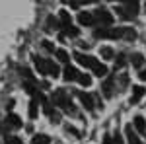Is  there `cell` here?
Returning <instances> with one entry per match:
<instances>
[{"label":"cell","mask_w":146,"mask_h":144,"mask_svg":"<svg viewBox=\"0 0 146 144\" xmlns=\"http://www.w3.org/2000/svg\"><path fill=\"white\" fill-rule=\"evenodd\" d=\"M96 37L98 39H127V41H135L136 31L133 27H111V29H96Z\"/></svg>","instance_id":"obj_1"},{"label":"cell","mask_w":146,"mask_h":144,"mask_svg":"<svg viewBox=\"0 0 146 144\" xmlns=\"http://www.w3.org/2000/svg\"><path fill=\"white\" fill-rule=\"evenodd\" d=\"M74 58L78 60L82 66L92 68L96 76H100V78L101 76H107V66H105V64H101L98 58H94V56H90V55H82V53H74Z\"/></svg>","instance_id":"obj_2"},{"label":"cell","mask_w":146,"mask_h":144,"mask_svg":"<svg viewBox=\"0 0 146 144\" xmlns=\"http://www.w3.org/2000/svg\"><path fill=\"white\" fill-rule=\"evenodd\" d=\"M140 10V2L138 0H125L123 8H115V12L123 18V20H133Z\"/></svg>","instance_id":"obj_3"},{"label":"cell","mask_w":146,"mask_h":144,"mask_svg":"<svg viewBox=\"0 0 146 144\" xmlns=\"http://www.w3.org/2000/svg\"><path fill=\"white\" fill-rule=\"evenodd\" d=\"M53 103H55V105H58L60 109L68 111V113H74L72 101H70V98H68V94L64 92V90H56L55 94H53Z\"/></svg>","instance_id":"obj_4"},{"label":"cell","mask_w":146,"mask_h":144,"mask_svg":"<svg viewBox=\"0 0 146 144\" xmlns=\"http://www.w3.org/2000/svg\"><path fill=\"white\" fill-rule=\"evenodd\" d=\"M94 23H101V25H111V23H113V16H111V14H109L107 10L100 8V10L94 12Z\"/></svg>","instance_id":"obj_5"},{"label":"cell","mask_w":146,"mask_h":144,"mask_svg":"<svg viewBox=\"0 0 146 144\" xmlns=\"http://www.w3.org/2000/svg\"><path fill=\"white\" fill-rule=\"evenodd\" d=\"M76 96H78V100L82 101V105H84L88 111L94 109V98H92L90 94H86V92H76Z\"/></svg>","instance_id":"obj_6"},{"label":"cell","mask_w":146,"mask_h":144,"mask_svg":"<svg viewBox=\"0 0 146 144\" xmlns=\"http://www.w3.org/2000/svg\"><path fill=\"white\" fill-rule=\"evenodd\" d=\"M78 22L82 23V25H94V14H90V12H80Z\"/></svg>","instance_id":"obj_7"},{"label":"cell","mask_w":146,"mask_h":144,"mask_svg":"<svg viewBox=\"0 0 146 144\" xmlns=\"http://www.w3.org/2000/svg\"><path fill=\"white\" fill-rule=\"evenodd\" d=\"M125 133H127L129 144H142V142H140V138L136 136V133H133V125H127V127H125Z\"/></svg>","instance_id":"obj_8"},{"label":"cell","mask_w":146,"mask_h":144,"mask_svg":"<svg viewBox=\"0 0 146 144\" xmlns=\"http://www.w3.org/2000/svg\"><path fill=\"white\" fill-rule=\"evenodd\" d=\"M35 68L39 70V74H47V58H41V56H33Z\"/></svg>","instance_id":"obj_9"},{"label":"cell","mask_w":146,"mask_h":144,"mask_svg":"<svg viewBox=\"0 0 146 144\" xmlns=\"http://www.w3.org/2000/svg\"><path fill=\"white\" fill-rule=\"evenodd\" d=\"M142 96H144V88L142 86H135L133 88V98H131V103L135 105V103H138V101L142 100Z\"/></svg>","instance_id":"obj_10"},{"label":"cell","mask_w":146,"mask_h":144,"mask_svg":"<svg viewBox=\"0 0 146 144\" xmlns=\"http://www.w3.org/2000/svg\"><path fill=\"white\" fill-rule=\"evenodd\" d=\"M6 123H8V127H12V129H20V127H22V119H20L18 115H14V113H10V115L6 117Z\"/></svg>","instance_id":"obj_11"},{"label":"cell","mask_w":146,"mask_h":144,"mask_svg":"<svg viewBox=\"0 0 146 144\" xmlns=\"http://www.w3.org/2000/svg\"><path fill=\"white\" fill-rule=\"evenodd\" d=\"M58 20H60V25H62V27L72 25V18H70V14H68L66 10H60V12H58Z\"/></svg>","instance_id":"obj_12"},{"label":"cell","mask_w":146,"mask_h":144,"mask_svg":"<svg viewBox=\"0 0 146 144\" xmlns=\"http://www.w3.org/2000/svg\"><path fill=\"white\" fill-rule=\"evenodd\" d=\"M78 70L74 66H66L64 68V80H68V82H72V80H78Z\"/></svg>","instance_id":"obj_13"},{"label":"cell","mask_w":146,"mask_h":144,"mask_svg":"<svg viewBox=\"0 0 146 144\" xmlns=\"http://www.w3.org/2000/svg\"><path fill=\"white\" fill-rule=\"evenodd\" d=\"M135 129L138 131L140 134H146V123H144V117L136 115L135 117Z\"/></svg>","instance_id":"obj_14"},{"label":"cell","mask_w":146,"mask_h":144,"mask_svg":"<svg viewBox=\"0 0 146 144\" xmlns=\"http://www.w3.org/2000/svg\"><path fill=\"white\" fill-rule=\"evenodd\" d=\"M101 90H103L105 98H111V96H113V78H107V80L103 82V86H101Z\"/></svg>","instance_id":"obj_15"},{"label":"cell","mask_w":146,"mask_h":144,"mask_svg":"<svg viewBox=\"0 0 146 144\" xmlns=\"http://www.w3.org/2000/svg\"><path fill=\"white\" fill-rule=\"evenodd\" d=\"M58 66H56V62H53V60H47V74L49 76H53V78H56L58 76Z\"/></svg>","instance_id":"obj_16"},{"label":"cell","mask_w":146,"mask_h":144,"mask_svg":"<svg viewBox=\"0 0 146 144\" xmlns=\"http://www.w3.org/2000/svg\"><path fill=\"white\" fill-rule=\"evenodd\" d=\"M101 58H105V60H111L113 56H115V53H113V49L111 47H101Z\"/></svg>","instance_id":"obj_17"},{"label":"cell","mask_w":146,"mask_h":144,"mask_svg":"<svg viewBox=\"0 0 146 144\" xmlns=\"http://www.w3.org/2000/svg\"><path fill=\"white\" fill-rule=\"evenodd\" d=\"M131 62H133V66L140 68V66H142V62H144V56L140 55V53H135V55L131 56Z\"/></svg>","instance_id":"obj_18"},{"label":"cell","mask_w":146,"mask_h":144,"mask_svg":"<svg viewBox=\"0 0 146 144\" xmlns=\"http://www.w3.org/2000/svg\"><path fill=\"white\" fill-rule=\"evenodd\" d=\"M55 55H56V58H58L60 62H68V60H70V56H68V53L64 51V49H56Z\"/></svg>","instance_id":"obj_19"},{"label":"cell","mask_w":146,"mask_h":144,"mask_svg":"<svg viewBox=\"0 0 146 144\" xmlns=\"http://www.w3.org/2000/svg\"><path fill=\"white\" fill-rule=\"evenodd\" d=\"M76 82H80L82 86H90V84H92V76H90V74H84V72H80V74H78V80H76Z\"/></svg>","instance_id":"obj_20"},{"label":"cell","mask_w":146,"mask_h":144,"mask_svg":"<svg viewBox=\"0 0 146 144\" xmlns=\"http://www.w3.org/2000/svg\"><path fill=\"white\" fill-rule=\"evenodd\" d=\"M49 142H51V138L45 136V134H37V136H33V144H49Z\"/></svg>","instance_id":"obj_21"},{"label":"cell","mask_w":146,"mask_h":144,"mask_svg":"<svg viewBox=\"0 0 146 144\" xmlns=\"http://www.w3.org/2000/svg\"><path fill=\"white\" fill-rule=\"evenodd\" d=\"M64 33H66L68 37H78V35H80V29H78V27L68 25V27H64Z\"/></svg>","instance_id":"obj_22"},{"label":"cell","mask_w":146,"mask_h":144,"mask_svg":"<svg viewBox=\"0 0 146 144\" xmlns=\"http://www.w3.org/2000/svg\"><path fill=\"white\" fill-rule=\"evenodd\" d=\"M29 117H31V119L37 117V101H35V100L29 103Z\"/></svg>","instance_id":"obj_23"},{"label":"cell","mask_w":146,"mask_h":144,"mask_svg":"<svg viewBox=\"0 0 146 144\" xmlns=\"http://www.w3.org/2000/svg\"><path fill=\"white\" fill-rule=\"evenodd\" d=\"M4 142H6V144H22V140H20L18 136H6Z\"/></svg>","instance_id":"obj_24"},{"label":"cell","mask_w":146,"mask_h":144,"mask_svg":"<svg viewBox=\"0 0 146 144\" xmlns=\"http://www.w3.org/2000/svg\"><path fill=\"white\" fill-rule=\"evenodd\" d=\"M41 45L45 47V49H47V51H49V53H55V45L51 43V41H43V43H41Z\"/></svg>","instance_id":"obj_25"},{"label":"cell","mask_w":146,"mask_h":144,"mask_svg":"<svg viewBox=\"0 0 146 144\" xmlns=\"http://www.w3.org/2000/svg\"><path fill=\"white\" fill-rule=\"evenodd\" d=\"M111 144H123V138H121L119 134H115V136L111 138Z\"/></svg>","instance_id":"obj_26"},{"label":"cell","mask_w":146,"mask_h":144,"mask_svg":"<svg viewBox=\"0 0 146 144\" xmlns=\"http://www.w3.org/2000/svg\"><path fill=\"white\" fill-rule=\"evenodd\" d=\"M66 131H68V133H72L74 136H78V138H80V133L76 131V129H74V127H70V125H66Z\"/></svg>","instance_id":"obj_27"},{"label":"cell","mask_w":146,"mask_h":144,"mask_svg":"<svg viewBox=\"0 0 146 144\" xmlns=\"http://www.w3.org/2000/svg\"><path fill=\"white\" fill-rule=\"evenodd\" d=\"M47 25H49V29H53V25H56V20L53 18V16H51V18L47 20Z\"/></svg>","instance_id":"obj_28"},{"label":"cell","mask_w":146,"mask_h":144,"mask_svg":"<svg viewBox=\"0 0 146 144\" xmlns=\"http://www.w3.org/2000/svg\"><path fill=\"white\" fill-rule=\"evenodd\" d=\"M125 64V55H119L117 56V66H123Z\"/></svg>","instance_id":"obj_29"},{"label":"cell","mask_w":146,"mask_h":144,"mask_svg":"<svg viewBox=\"0 0 146 144\" xmlns=\"http://www.w3.org/2000/svg\"><path fill=\"white\" fill-rule=\"evenodd\" d=\"M138 78H140V80H144V82H146V68H144V70H140V74H138Z\"/></svg>","instance_id":"obj_30"},{"label":"cell","mask_w":146,"mask_h":144,"mask_svg":"<svg viewBox=\"0 0 146 144\" xmlns=\"http://www.w3.org/2000/svg\"><path fill=\"white\" fill-rule=\"evenodd\" d=\"M0 131H2V127H0Z\"/></svg>","instance_id":"obj_31"}]
</instances>
